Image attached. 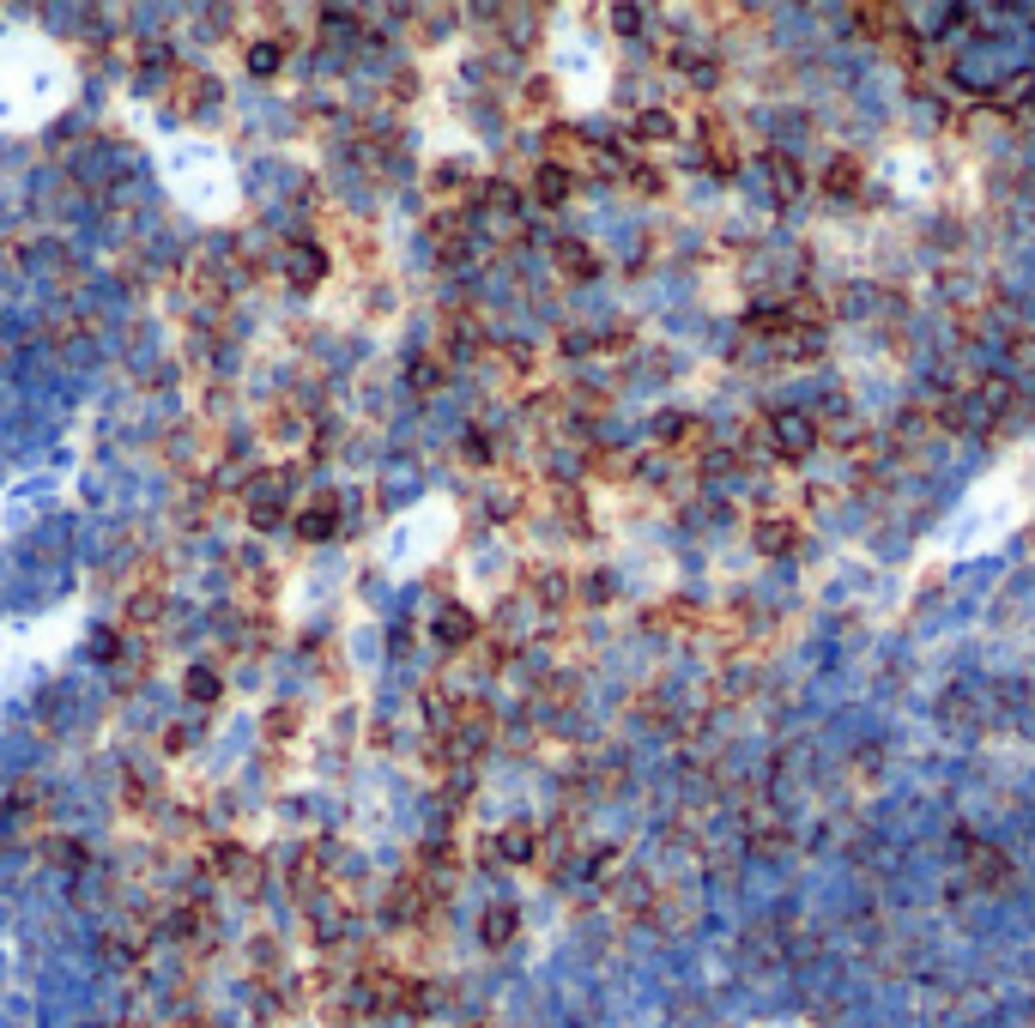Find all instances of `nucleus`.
I'll list each match as a JSON object with an SVG mask.
<instances>
[{
	"instance_id": "obj_1",
	"label": "nucleus",
	"mask_w": 1035,
	"mask_h": 1028,
	"mask_svg": "<svg viewBox=\"0 0 1035 1028\" xmlns=\"http://www.w3.org/2000/svg\"><path fill=\"white\" fill-rule=\"evenodd\" d=\"M67 97H73V67L61 43L37 31H0V128L31 133L43 116L67 109Z\"/></svg>"
},
{
	"instance_id": "obj_2",
	"label": "nucleus",
	"mask_w": 1035,
	"mask_h": 1028,
	"mask_svg": "<svg viewBox=\"0 0 1035 1028\" xmlns=\"http://www.w3.org/2000/svg\"><path fill=\"white\" fill-rule=\"evenodd\" d=\"M1023 515H1030V472L1023 466L993 472V478H981L969 496H963L957 515H944V527L927 545V563L932 557H975V551L999 545Z\"/></svg>"
},
{
	"instance_id": "obj_3",
	"label": "nucleus",
	"mask_w": 1035,
	"mask_h": 1028,
	"mask_svg": "<svg viewBox=\"0 0 1035 1028\" xmlns=\"http://www.w3.org/2000/svg\"><path fill=\"white\" fill-rule=\"evenodd\" d=\"M164 182L176 188V200L195 212H207V218H224V212L236 206V176H231V157L219 152L212 140H176L170 152H164Z\"/></svg>"
}]
</instances>
